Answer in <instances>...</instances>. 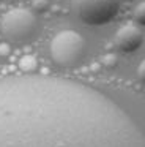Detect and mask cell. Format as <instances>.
Listing matches in <instances>:
<instances>
[{
  "label": "cell",
  "mask_w": 145,
  "mask_h": 147,
  "mask_svg": "<svg viewBox=\"0 0 145 147\" xmlns=\"http://www.w3.org/2000/svg\"><path fill=\"white\" fill-rule=\"evenodd\" d=\"M50 57L62 68H72L85 54V40L74 30H62L50 41Z\"/></svg>",
  "instance_id": "cell-1"
},
{
  "label": "cell",
  "mask_w": 145,
  "mask_h": 147,
  "mask_svg": "<svg viewBox=\"0 0 145 147\" xmlns=\"http://www.w3.org/2000/svg\"><path fill=\"white\" fill-rule=\"evenodd\" d=\"M134 19L137 21L140 26H145V2L139 3L134 10Z\"/></svg>",
  "instance_id": "cell-6"
},
{
  "label": "cell",
  "mask_w": 145,
  "mask_h": 147,
  "mask_svg": "<svg viewBox=\"0 0 145 147\" xmlns=\"http://www.w3.org/2000/svg\"><path fill=\"white\" fill-rule=\"evenodd\" d=\"M115 46L118 51L122 52H134L137 51L142 46V41H144V36H142L140 30L136 26H123L118 29V32L115 33Z\"/></svg>",
  "instance_id": "cell-4"
},
{
  "label": "cell",
  "mask_w": 145,
  "mask_h": 147,
  "mask_svg": "<svg viewBox=\"0 0 145 147\" xmlns=\"http://www.w3.org/2000/svg\"><path fill=\"white\" fill-rule=\"evenodd\" d=\"M19 65H21V67L24 68L25 71H32V70H35V68H36L38 63H36V59H35V57H32V55H27V57L21 59Z\"/></svg>",
  "instance_id": "cell-5"
},
{
  "label": "cell",
  "mask_w": 145,
  "mask_h": 147,
  "mask_svg": "<svg viewBox=\"0 0 145 147\" xmlns=\"http://www.w3.org/2000/svg\"><path fill=\"white\" fill-rule=\"evenodd\" d=\"M0 29L5 36L13 45H25L35 35L36 30V18L33 11L24 7L11 8L3 14L0 21Z\"/></svg>",
  "instance_id": "cell-2"
},
{
  "label": "cell",
  "mask_w": 145,
  "mask_h": 147,
  "mask_svg": "<svg viewBox=\"0 0 145 147\" xmlns=\"http://www.w3.org/2000/svg\"><path fill=\"white\" fill-rule=\"evenodd\" d=\"M103 63H104V67H107V68H113V67H117V57L113 54H107L106 57L103 59Z\"/></svg>",
  "instance_id": "cell-7"
},
{
  "label": "cell",
  "mask_w": 145,
  "mask_h": 147,
  "mask_svg": "<svg viewBox=\"0 0 145 147\" xmlns=\"http://www.w3.org/2000/svg\"><path fill=\"white\" fill-rule=\"evenodd\" d=\"M72 10L88 26H104L117 16L122 0H71Z\"/></svg>",
  "instance_id": "cell-3"
},
{
  "label": "cell",
  "mask_w": 145,
  "mask_h": 147,
  "mask_svg": "<svg viewBox=\"0 0 145 147\" xmlns=\"http://www.w3.org/2000/svg\"><path fill=\"white\" fill-rule=\"evenodd\" d=\"M137 76H139V79H140V82L145 84V60H142L140 63H139V67H137Z\"/></svg>",
  "instance_id": "cell-8"
}]
</instances>
